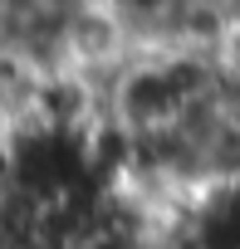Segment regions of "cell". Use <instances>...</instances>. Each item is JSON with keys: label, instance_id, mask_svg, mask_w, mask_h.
Returning <instances> with one entry per match:
<instances>
[{"label": "cell", "instance_id": "cell-1", "mask_svg": "<svg viewBox=\"0 0 240 249\" xmlns=\"http://www.w3.org/2000/svg\"><path fill=\"white\" fill-rule=\"evenodd\" d=\"M225 93V59H206L191 49H133V59L118 69L103 88L108 117H118L128 132H167L181 127L201 107L220 103Z\"/></svg>", "mask_w": 240, "mask_h": 249}, {"label": "cell", "instance_id": "cell-2", "mask_svg": "<svg viewBox=\"0 0 240 249\" xmlns=\"http://www.w3.org/2000/svg\"><path fill=\"white\" fill-rule=\"evenodd\" d=\"M181 239H191V249H240V176L201 191L186 205Z\"/></svg>", "mask_w": 240, "mask_h": 249}, {"label": "cell", "instance_id": "cell-3", "mask_svg": "<svg viewBox=\"0 0 240 249\" xmlns=\"http://www.w3.org/2000/svg\"><path fill=\"white\" fill-rule=\"evenodd\" d=\"M40 78L44 69L30 64L20 49L0 44V127L15 132L35 117V98H40Z\"/></svg>", "mask_w": 240, "mask_h": 249}, {"label": "cell", "instance_id": "cell-4", "mask_svg": "<svg viewBox=\"0 0 240 249\" xmlns=\"http://www.w3.org/2000/svg\"><path fill=\"white\" fill-rule=\"evenodd\" d=\"M98 5H108L118 20H123V30L133 35L138 49H152L157 35L167 30V20L177 15L181 0H98Z\"/></svg>", "mask_w": 240, "mask_h": 249}, {"label": "cell", "instance_id": "cell-5", "mask_svg": "<svg viewBox=\"0 0 240 249\" xmlns=\"http://www.w3.org/2000/svg\"><path fill=\"white\" fill-rule=\"evenodd\" d=\"M0 191H10V132L0 127Z\"/></svg>", "mask_w": 240, "mask_h": 249}, {"label": "cell", "instance_id": "cell-6", "mask_svg": "<svg viewBox=\"0 0 240 249\" xmlns=\"http://www.w3.org/2000/svg\"><path fill=\"white\" fill-rule=\"evenodd\" d=\"M5 220H10V200H5V191H0V239H5Z\"/></svg>", "mask_w": 240, "mask_h": 249}]
</instances>
